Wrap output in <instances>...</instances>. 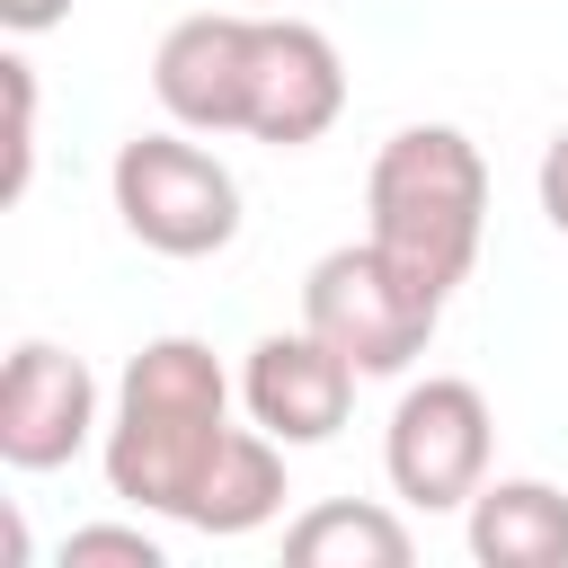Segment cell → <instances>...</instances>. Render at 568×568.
Here are the masks:
<instances>
[{
	"instance_id": "cell-1",
	"label": "cell",
	"mask_w": 568,
	"mask_h": 568,
	"mask_svg": "<svg viewBox=\"0 0 568 568\" xmlns=\"http://www.w3.org/2000/svg\"><path fill=\"white\" fill-rule=\"evenodd\" d=\"M222 444H231V373H222V355L204 337H151L124 364L106 435H98L106 488L133 515L186 524L204 470L222 462Z\"/></svg>"
},
{
	"instance_id": "cell-2",
	"label": "cell",
	"mask_w": 568,
	"mask_h": 568,
	"mask_svg": "<svg viewBox=\"0 0 568 568\" xmlns=\"http://www.w3.org/2000/svg\"><path fill=\"white\" fill-rule=\"evenodd\" d=\"M364 213H373L364 240L408 284L453 302V284H470L479 231H488V160H479V142L462 124H399L364 169Z\"/></svg>"
},
{
	"instance_id": "cell-3",
	"label": "cell",
	"mask_w": 568,
	"mask_h": 568,
	"mask_svg": "<svg viewBox=\"0 0 568 568\" xmlns=\"http://www.w3.org/2000/svg\"><path fill=\"white\" fill-rule=\"evenodd\" d=\"M115 186V222L151 248V257H213L240 240V178L231 160H213L186 124L169 133H133L106 169Z\"/></svg>"
},
{
	"instance_id": "cell-4",
	"label": "cell",
	"mask_w": 568,
	"mask_h": 568,
	"mask_svg": "<svg viewBox=\"0 0 568 568\" xmlns=\"http://www.w3.org/2000/svg\"><path fill=\"white\" fill-rule=\"evenodd\" d=\"M435 320H444V302L426 284H408L373 240H346V248L311 257V275H302V328H320L364 382L408 373L426 355Z\"/></svg>"
},
{
	"instance_id": "cell-5",
	"label": "cell",
	"mask_w": 568,
	"mask_h": 568,
	"mask_svg": "<svg viewBox=\"0 0 568 568\" xmlns=\"http://www.w3.org/2000/svg\"><path fill=\"white\" fill-rule=\"evenodd\" d=\"M488 453H497V417H488V390L462 373L408 382L382 426V479L408 515H462L488 479Z\"/></svg>"
},
{
	"instance_id": "cell-6",
	"label": "cell",
	"mask_w": 568,
	"mask_h": 568,
	"mask_svg": "<svg viewBox=\"0 0 568 568\" xmlns=\"http://www.w3.org/2000/svg\"><path fill=\"white\" fill-rule=\"evenodd\" d=\"M98 435H106L98 373L53 337H18L0 364V462L9 470H62Z\"/></svg>"
},
{
	"instance_id": "cell-7",
	"label": "cell",
	"mask_w": 568,
	"mask_h": 568,
	"mask_svg": "<svg viewBox=\"0 0 568 568\" xmlns=\"http://www.w3.org/2000/svg\"><path fill=\"white\" fill-rule=\"evenodd\" d=\"M346 115V62L311 18H257L248 36V142L302 151Z\"/></svg>"
},
{
	"instance_id": "cell-8",
	"label": "cell",
	"mask_w": 568,
	"mask_h": 568,
	"mask_svg": "<svg viewBox=\"0 0 568 568\" xmlns=\"http://www.w3.org/2000/svg\"><path fill=\"white\" fill-rule=\"evenodd\" d=\"M355 364L320 337V328H266L240 364V408L248 426H266L275 444H328L346 417H355Z\"/></svg>"
},
{
	"instance_id": "cell-9",
	"label": "cell",
	"mask_w": 568,
	"mask_h": 568,
	"mask_svg": "<svg viewBox=\"0 0 568 568\" xmlns=\"http://www.w3.org/2000/svg\"><path fill=\"white\" fill-rule=\"evenodd\" d=\"M248 36H257V18H240V9L178 18L151 53L160 115L186 133H248Z\"/></svg>"
},
{
	"instance_id": "cell-10",
	"label": "cell",
	"mask_w": 568,
	"mask_h": 568,
	"mask_svg": "<svg viewBox=\"0 0 568 568\" xmlns=\"http://www.w3.org/2000/svg\"><path fill=\"white\" fill-rule=\"evenodd\" d=\"M462 532L479 568H568V497L550 479H479Z\"/></svg>"
},
{
	"instance_id": "cell-11",
	"label": "cell",
	"mask_w": 568,
	"mask_h": 568,
	"mask_svg": "<svg viewBox=\"0 0 568 568\" xmlns=\"http://www.w3.org/2000/svg\"><path fill=\"white\" fill-rule=\"evenodd\" d=\"M284 453L293 444H275L266 426H231V444H222V462L204 470V488H195V532H213V541H240V532H257V524H275L284 515Z\"/></svg>"
},
{
	"instance_id": "cell-12",
	"label": "cell",
	"mask_w": 568,
	"mask_h": 568,
	"mask_svg": "<svg viewBox=\"0 0 568 568\" xmlns=\"http://www.w3.org/2000/svg\"><path fill=\"white\" fill-rule=\"evenodd\" d=\"M284 559L293 568H408L417 541L390 506L373 497H328V506H302L284 524Z\"/></svg>"
},
{
	"instance_id": "cell-13",
	"label": "cell",
	"mask_w": 568,
	"mask_h": 568,
	"mask_svg": "<svg viewBox=\"0 0 568 568\" xmlns=\"http://www.w3.org/2000/svg\"><path fill=\"white\" fill-rule=\"evenodd\" d=\"M0 89H9V169H0V195L18 204L27 178H36V62L0 53Z\"/></svg>"
},
{
	"instance_id": "cell-14",
	"label": "cell",
	"mask_w": 568,
	"mask_h": 568,
	"mask_svg": "<svg viewBox=\"0 0 568 568\" xmlns=\"http://www.w3.org/2000/svg\"><path fill=\"white\" fill-rule=\"evenodd\" d=\"M98 559H115V568H169L160 532H142V524H80L62 541V568H98Z\"/></svg>"
},
{
	"instance_id": "cell-15",
	"label": "cell",
	"mask_w": 568,
	"mask_h": 568,
	"mask_svg": "<svg viewBox=\"0 0 568 568\" xmlns=\"http://www.w3.org/2000/svg\"><path fill=\"white\" fill-rule=\"evenodd\" d=\"M532 195H541V222L568 240V124L541 142V169H532Z\"/></svg>"
},
{
	"instance_id": "cell-16",
	"label": "cell",
	"mask_w": 568,
	"mask_h": 568,
	"mask_svg": "<svg viewBox=\"0 0 568 568\" xmlns=\"http://www.w3.org/2000/svg\"><path fill=\"white\" fill-rule=\"evenodd\" d=\"M71 18V0H0V27L9 36H44V27H62Z\"/></svg>"
}]
</instances>
